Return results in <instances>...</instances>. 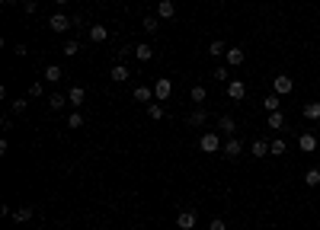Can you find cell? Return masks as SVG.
<instances>
[{
	"label": "cell",
	"mask_w": 320,
	"mask_h": 230,
	"mask_svg": "<svg viewBox=\"0 0 320 230\" xmlns=\"http://www.w3.org/2000/svg\"><path fill=\"white\" fill-rule=\"evenodd\" d=\"M279 99H282L279 93H269L266 99H263V109H266V112H279Z\"/></svg>",
	"instance_id": "cell-21"
},
{
	"label": "cell",
	"mask_w": 320,
	"mask_h": 230,
	"mask_svg": "<svg viewBox=\"0 0 320 230\" xmlns=\"http://www.w3.org/2000/svg\"><path fill=\"white\" fill-rule=\"evenodd\" d=\"M224 157H231V160H237L240 153H244V141H237V138H224Z\"/></svg>",
	"instance_id": "cell-3"
},
{
	"label": "cell",
	"mask_w": 320,
	"mask_h": 230,
	"mask_svg": "<svg viewBox=\"0 0 320 230\" xmlns=\"http://www.w3.org/2000/svg\"><path fill=\"white\" fill-rule=\"evenodd\" d=\"M7 3H19V0H7Z\"/></svg>",
	"instance_id": "cell-39"
},
{
	"label": "cell",
	"mask_w": 320,
	"mask_h": 230,
	"mask_svg": "<svg viewBox=\"0 0 320 230\" xmlns=\"http://www.w3.org/2000/svg\"><path fill=\"white\" fill-rule=\"evenodd\" d=\"M154 16H160V19H173V16H176L173 0H160V3H157V13H154Z\"/></svg>",
	"instance_id": "cell-9"
},
{
	"label": "cell",
	"mask_w": 320,
	"mask_h": 230,
	"mask_svg": "<svg viewBox=\"0 0 320 230\" xmlns=\"http://www.w3.org/2000/svg\"><path fill=\"white\" fill-rule=\"evenodd\" d=\"M221 144H224V141L218 138L214 131H205V134L198 138V147H202V150H205V153H214V150H221Z\"/></svg>",
	"instance_id": "cell-1"
},
{
	"label": "cell",
	"mask_w": 320,
	"mask_h": 230,
	"mask_svg": "<svg viewBox=\"0 0 320 230\" xmlns=\"http://www.w3.org/2000/svg\"><path fill=\"white\" fill-rule=\"evenodd\" d=\"M64 54H68V58L80 54V42H74V38H71V42H64Z\"/></svg>",
	"instance_id": "cell-34"
},
{
	"label": "cell",
	"mask_w": 320,
	"mask_h": 230,
	"mask_svg": "<svg viewBox=\"0 0 320 230\" xmlns=\"http://www.w3.org/2000/svg\"><path fill=\"white\" fill-rule=\"evenodd\" d=\"M90 38H93V42H106V38H109V29H106L103 23H93V26H90Z\"/></svg>",
	"instance_id": "cell-15"
},
{
	"label": "cell",
	"mask_w": 320,
	"mask_h": 230,
	"mask_svg": "<svg viewBox=\"0 0 320 230\" xmlns=\"http://www.w3.org/2000/svg\"><path fill=\"white\" fill-rule=\"evenodd\" d=\"M48 26H52V32H68L71 29V16L68 13H54L52 19H48Z\"/></svg>",
	"instance_id": "cell-6"
},
{
	"label": "cell",
	"mask_w": 320,
	"mask_h": 230,
	"mask_svg": "<svg viewBox=\"0 0 320 230\" xmlns=\"http://www.w3.org/2000/svg\"><path fill=\"white\" fill-rule=\"evenodd\" d=\"M80 125H84V112H71V115H68V128L77 131Z\"/></svg>",
	"instance_id": "cell-30"
},
{
	"label": "cell",
	"mask_w": 320,
	"mask_h": 230,
	"mask_svg": "<svg viewBox=\"0 0 320 230\" xmlns=\"http://www.w3.org/2000/svg\"><path fill=\"white\" fill-rule=\"evenodd\" d=\"M131 96H135V102H151V99H154V90H147V86H138Z\"/></svg>",
	"instance_id": "cell-25"
},
{
	"label": "cell",
	"mask_w": 320,
	"mask_h": 230,
	"mask_svg": "<svg viewBox=\"0 0 320 230\" xmlns=\"http://www.w3.org/2000/svg\"><path fill=\"white\" fill-rule=\"evenodd\" d=\"M186 122H189L192 128H202V125L208 122V112H205V109H202V106H198L196 112H189V118H186Z\"/></svg>",
	"instance_id": "cell-11"
},
{
	"label": "cell",
	"mask_w": 320,
	"mask_h": 230,
	"mask_svg": "<svg viewBox=\"0 0 320 230\" xmlns=\"http://www.w3.org/2000/svg\"><path fill=\"white\" fill-rule=\"evenodd\" d=\"M45 80L48 83H58V80H61V67H58V64H45Z\"/></svg>",
	"instance_id": "cell-19"
},
{
	"label": "cell",
	"mask_w": 320,
	"mask_h": 230,
	"mask_svg": "<svg viewBox=\"0 0 320 230\" xmlns=\"http://www.w3.org/2000/svg\"><path fill=\"white\" fill-rule=\"evenodd\" d=\"M298 144H301V150H304V153L317 150V134H311V131H304V134L298 138Z\"/></svg>",
	"instance_id": "cell-12"
},
{
	"label": "cell",
	"mask_w": 320,
	"mask_h": 230,
	"mask_svg": "<svg viewBox=\"0 0 320 230\" xmlns=\"http://www.w3.org/2000/svg\"><path fill=\"white\" fill-rule=\"evenodd\" d=\"M99 3H109V0H99Z\"/></svg>",
	"instance_id": "cell-40"
},
{
	"label": "cell",
	"mask_w": 320,
	"mask_h": 230,
	"mask_svg": "<svg viewBox=\"0 0 320 230\" xmlns=\"http://www.w3.org/2000/svg\"><path fill=\"white\" fill-rule=\"evenodd\" d=\"M141 26H144L147 35H154V32L160 29V16H144V23H141Z\"/></svg>",
	"instance_id": "cell-27"
},
{
	"label": "cell",
	"mask_w": 320,
	"mask_h": 230,
	"mask_svg": "<svg viewBox=\"0 0 320 230\" xmlns=\"http://www.w3.org/2000/svg\"><path fill=\"white\" fill-rule=\"evenodd\" d=\"M291 90H295V83H291L288 74H279V77L272 80V93H279V96H288Z\"/></svg>",
	"instance_id": "cell-2"
},
{
	"label": "cell",
	"mask_w": 320,
	"mask_h": 230,
	"mask_svg": "<svg viewBox=\"0 0 320 230\" xmlns=\"http://www.w3.org/2000/svg\"><path fill=\"white\" fill-rule=\"evenodd\" d=\"M64 102H68V96L64 93H52V99H48V106H52V112H61Z\"/></svg>",
	"instance_id": "cell-20"
},
{
	"label": "cell",
	"mask_w": 320,
	"mask_h": 230,
	"mask_svg": "<svg viewBox=\"0 0 320 230\" xmlns=\"http://www.w3.org/2000/svg\"><path fill=\"white\" fill-rule=\"evenodd\" d=\"M154 96H157L160 102H163V99H170V96H173V83H170L167 77H160L157 83H154Z\"/></svg>",
	"instance_id": "cell-4"
},
{
	"label": "cell",
	"mask_w": 320,
	"mask_h": 230,
	"mask_svg": "<svg viewBox=\"0 0 320 230\" xmlns=\"http://www.w3.org/2000/svg\"><path fill=\"white\" fill-rule=\"evenodd\" d=\"M42 93H45V86H42V83H38V80H36V83L29 86V96H32V99H36V96H42Z\"/></svg>",
	"instance_id": "cell-36"
},
{
	"label": "cell",
	"mask_w": 320,
	"mask_h": 230,
	"mask_svg": "<svg viewBox=\"0 0 320 230\" xmlns=\"http://www.w3.org/2000/svg\"><path fill=\"white\" fill-rule=\"evenodd\" d=\"M109 77H112V83H125L131 77V70L125 67V64H112V70H109Z\"/></svg>",
	"instance_id": "cell-10"
},
{
	"label": "cell",
	"mask_w": 320,
	"mask_h": 230,
	"mask_svg": "<svg viewBox=\"0 0 320 230\" xmlns=\"http://www.w3.org/2000/svg\"><path fill=\"white\" fill-rule=\"evenodd\" d=\"M54 3H61V7H64V3H71V0H54Z\"/></svg>",
	"instance_id": "cell-38"
},
{
	"label": "cell",
	"mask_w": 320,
	"mask_h": 230,
	"mask_svg": "<svg viewBox=\"0 0 320 230\" xmlns=\"http://www.w3.org/2000/svg\"><path fill=\"white\" fill-rule=\"evenodd\" d=\"M84 99H87V90H84V86H71V106L80 109V106H84Z\"/></svg>",
	"instance_id": "cell-16"
},
{
	"label": "cell",
	"mask_w": 320,
	"mask_h": 230,
	"mask_svg": "<svg viewBox=\"0 0 320 230\" xmlns=\"http://www.w3.org/2000/svg\"><path fill=\"white\" fill-rule=\"evenodd\" d=\"M26 109H29V99H26V96H19V99H13V106H10V112H13V115H23Z\"/></svg>",
	"instance_id": "cell-29"
},
{
	"label": "cell",
	"mask_w": 320,
	"mask_h": 230,
	"mask_svg": "<svg viewBox=\"0 0 320 230\" xmlns=\"http://www.w3.org/2000/svg\"><path fill=\"white\" fill-rule=\"evenodd\" d=\"M135 58H138V61H151V58H154V48L151 45H135Z\"/></svg>",
	"instance_id": "cell-24"
},
{
	"label": "cell",
	"mask_w": 320,
	"mask_h": 230,
	"mask_svg": "<svg viewBox=\"0 0 320 230\" xmlns=\"http://www.w3.org/2000/svg\"><path fill=\"white\" fill-rule=\"evenodd\" d=\"M304 185H307V189H317V185H320V169H307V173H304Z\"/></svg>",
	"instance_id": "cell-26"
},
{
	"label": "cell",
	"mask_w": 320,
	"mask_h": 230,
	"mask_svg": "<svg viewBox=\"0 0 320 230\" xmlns=\"http://www.w3.org/2000/svg\"><path fill=\"white\" fill-rule=\"evenodd\" d=\"M224 58H228L231 67H237V64H244V48H228V54H224Z\"/></svg>",
	"instance_id": "cell-18"
},
{
	"label": "cell",
	"mask_w": 320,
	"mask_h": 230,
	"mask_svg": "<svg viewBox=\"0 0 320 230\" xmlns=\"http://www.w3.org/2000/svg\"><path fill=\"white\" fill-rule=\"evenodd\" d=\"M266 125H269L272 131H282V128H285V115H282V112H269V115H266Z\"/></svg>",
	"instance_id": "cell-14"
},
{
	"label": "cell",
	"mask_w": 320,
	"mask_h": 230,
	"mask_svg": "<svg viewBox=\"0 0 320 230\" xmlns=\"http://www.w3.org/2000/svg\"><path fill=\"white\" fill-rule=\"evenodd\" d=\"M208 54H212V58H221V54H228V51H224V38H212Z\"/></svg>",
	"instance_id": "cell-22"
},
{
	"label": "cell",
	"mask_w": 320,
	"mask_h": 230,
	"mask_svg": "<svg viewBox=\"0 0 320 230\" xmlns=\"http://www.w3.org/2000/svg\"><path fill=\"white\" fill-rule=\"evenodd\" d=\"M189 99L196 102V106H202V102H205V90H202V86H192V90H189Z\"/></svg>",
	"instance_id": "cell-31"
},
{
	"label": "cell",
	"mask_w": 320,
	"mask_h": 230,
	"mask_svg": "<svg viewBox=\"0 0 320 230\" xmlns=\"http://www.w3.org/2000/svg\"><path fill=\"white\" fill-rule=\"evenodd\" d=\"M228 96H231V99H237V102L244 99V96H247V86H244V80H231V83H228Z\"/></svg>",
	"instance_id": "cell-8"
},
{
	"label": "cell",
	"mask_w": 320,
	"mask_h": 230,
	"mask_svg": "<svg viewBox=\"0 0 320 230\" xmlns=\"http://www.w3.org/2000/svg\"><path fill=\"white\" fill-rule=\"evenodd\" d=\"M218 131H221L224 138H234V131H237V122L231 118V115H221V118H218Z\"/></svg>",
	"instance_id": "cell-7"
},
{
	"label": "cell",
	"mask_w": 320,
	"mask_h": 230,
	"mask_svg": "<svg viewBox=\"0 0 320 230\" xmlns=\"http://www.w3.org/2000/svg\"><path fill=\"white\" fill-rule=\"evenodd\" d=\"M214 80H221V83H231V70H228V64H224V67H214Z\"/></svg>",
	"instance_id": "cell-33"
},
{
	"label": "cell",
	"mask_w": 320,
	"mask_h": 230,
	"mask_svg": "<svg viewBox=\"0 0 320 230\" xmlns=\"http://www.w3.org/2000/svg\"><path fill=\"white\" fill-rule=\"evenodd\" d=\"M250 153H253V157H266V153H269V141L266 138H253Z\"/></svg>",
	"instance_id": "cell-13"
},
{
	"label": "cell",
	"mask_w": 320,
	"mask_h": 230,
	"mask_svg": "<svg viewBox=\"0 0 320 230\" xmlns=\"http://www.w3.org/2000/svg\"><path fill=\"white\" fill-rule=\"evenodd\" d=\"M147 115H151L154 122H160V118H167V112H163V106H160V102H147Z\"/></svg>",
	"instance_id": "cell-23"
},
{
	"label": "cell",
	"mask_w": 320,
	"mask_h": 230,
	"mask_svg": "<svg viewBox=\"0 0 320 230\" xmlns=\"http://www.w3.org/2000/svg\"><path fill=\"white\" fill-rule=\"evenodd\" d=\"M13 221H16V224H26V221H32V208H19V211L13 214Z\"/></svg>",
	"instance_id": "cell-32"
},
{
	"label": "cell",
	"mask_w": 320,
	"mask_h": 230,
	"mask_svg": "<svg viewBox=\"0 0 320 230\" xmlns=\"http://www.w3.org/2000/svg\"><path fill=\"white\" fill-rule=\"evenodd\" d=\"M13 51H16V58H26V54H29V48L19 42V45H13Z\"/></svg>",
	"instance_id": "cell-37"
},
{
	"label": "cell",
	"mask_w": 320,
	"mask_h": 230,
	"mask_svg": "<svg viewBox=\"0 0 320 230\" xmlns=\"http://www.w3.org/2000/svg\"><path fill=\"white\" fill-rule=\"evenodd\" d=\"M196 221H198L196 211H179V214H176V227H179V230H192Z\"/></svg>",
	"instance_id": "cell-5"
},
{
	"label": "cell",
	"mask_w": 320,
	"mask_h": 230,
	"mask_svg": "<svg viewBox=\"0 0 320 230\" xmlns=\"http://www.w3.org/2000/svg\"><path fill=\"white\" fill-rule=\"evenodd\" d=\"M208 230H228V221H224V217H212Z\"/></svg>",
	"instance_id": "cell-35"
},
{
	"label": "cell",
	"mask_w": 320,
	"mask_h": 230,
	"mask_svg": "<svg viewBox=\"0 0 320 230\" xmlns=\"http://www.w3.org/2000/svg\"><path fill=\"white\" fill-rule=\"evenodd\" d=\"M307 118V122H320V102H307L304 106V112H301Z\"/></svg>",
	"instance_id": "cell-17"
},
{
	"label": "cell",
	"mask_w": 320,
	"mask_h": 230,
	"mask_svg": "<svg viewBox=\"0 0 320 230\" xmlns=\"http://www.w3.org/2000/svg\"><path fill=\"white\" fill-rule=\"evenodd\" d=\"M285 150H288V144H285V141H279V138L269 141V153H272V157H282Z\"/></svg>",
	"instance_id": "cell-28"
}]
</instances>
